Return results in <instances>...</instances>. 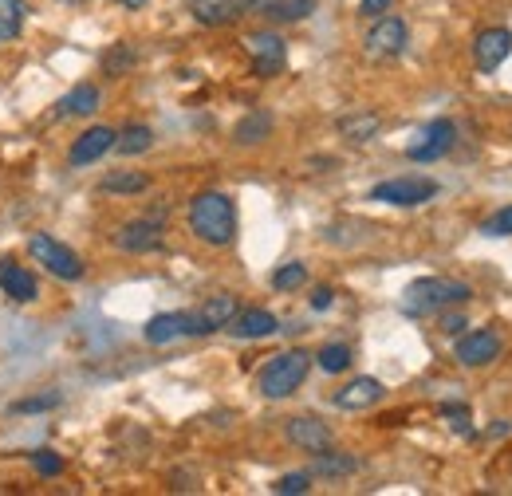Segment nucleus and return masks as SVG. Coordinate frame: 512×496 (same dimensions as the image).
Listing matches in <instances>:
<instances>
[{"label":"nucleus","instance_id":"obj_33","mask_svg":"<svg viewBox=\"0 0 512 496\" xmlns=\"http://www.w3.org/2000/svg\"><path fill=\"white\" fill-rule=\"evenodd\" d=\"M312 489V473H284L276 485H272V493L280 496H300Z\"/></svg>","mask_w":512,"mask_h":496},{"label":"nucleus","instance_id":"obj_32","mask_svg":"<svg viewBox=\"0 0 512 496\" xmlns=\"http://www.w3.org/2000/svg\"><path fill=\"white\" fill-rule=\"evenodd\" d=\"M28 461H32V469H36L40 477H60V473H64V457L52 453V449H32Z\"/></svg>","mask_w":512,"mask_h":496},{"label":"nucleus","instance_id":"obj_41","mask_svg":"<svg viewBox=\"0 0 512 496\" xmlns=\"http://www.w3.org/2000/svg\"><path fill=\"white\" fill-rule=\"evenodd\" d=\"M60 4H87V0H60Z\"/></svg>","mask_w":512,"mask_h":496},{"label":"nucleus","instance_id":"obj_40","mask_svg":"<svg viewBox=\"0 0 512 496\" xmlns=\"http://www.w3.org/2000/svg\"><path fill=\"white\" fill-rule=\"evenodd\" d=\"M115 4H123V8H142L146 0H115Z\"/></svg>","mask_w":512,"mask_h":496},{"label":"nucleus","instance_id":"obj_30","mask_svg":"<svg viewBox=\"0 0 512 496\" xmlns=\"http://www.w3.org/2000/svg\"><path fill=\"white\" fill-rule=\"evenodd\" d=\"M56 406H60V394L44 390V394H32V398H16L8 406V414H44V410H56Z\"/></svg>","mask_w":512,"mask_h":496},{"label":"nucleus","instance_id":"obj_23","mask_svg":"<svg viewBox=\"0 0 512 496\" xmlns=\"http://www.w3.org/2000/svg\"><path fill=\"white\" fill-rule=\"evenodd\" d=\"M359 469V461L351 457V453H331V449H323V453H316V461H312V477H351Z\"/></svg>","mask_w":512,"mask_h":496},{"label":"nucleus","instance_id":"obj_9","mask_svg":"<svg viewBox=\"0 0 512 496\" xmlns=\"http://www.w3.org/2000/svg\"><path fill=\"white\" fill-rule=\"evenodd\" d=\"M142 335H146V343L166 347V343H174V339L201 335V327H197V315H193V311H162V315H154V319L142 327Z\"/></svg>","mask_w":512,"mask_h":496},{"label":"nucleus","instance_id":"obj_6","mask_svg":"<svg viewBox=\"0 0 512 496\" xmlns=\"http://www.w3.org/2000/svg\"><path fill=\"white\" fill-rule=\"evenodd\" d=\"M245 48H249V60H253V71L260 79H272L288 67V44L280 32H253L245 40Z\"/></svg>","mask_w":512,"mask_h":496},{"label":"nucleus","instance_id":"obj_25","mask_svg":"<svg viewBox=\"0 0 512 496\" xmlns=\"http://www.w3.org/2000/svg\"><path fill=\"white\" fill-rule=\"evenodd\" d=\"M154 146V130L142 123H130L119 130V138H115V150L119 154H127V158H134V154H146Z\"/></svg>","mask_w":512,"mask_h":496},{"label":"nucleus","instance_id":"obj_5","mask_svg":"<svg viewBox=\"0 0 512 496\" xmlns=\"http://www.w3.org/2000/svg\"><path fill=\"white\" fill-rule=\"evenodd\" d=\"M430 197H438V182L434 178H422V174H402V178H390L371 189V201H383V205H398V209H414V205H426Z\"/></svg>","mask_w":512,"mask_h":496},{"label":"nucleus","instance_id":"obj_38","mask_svg":"<svg viewBox=\"0 0 512 496\" xmlns=\"http://www.w3.org/2000/svg\"><path fill=\"white\" fill-rule=\"evenodd\" d=\"M469 406L465 402H442V418H465Z\"/></svg>","mask_w":512,"mask_h":496},{"label":"nucleus","instance_id":"obj_8","mask_svg":"<svg viewBox=\"0 0 512 496\" xmlns=\"http://www.w3.org/2000/svg\"><path fill=\"white\" fill-rule=\"evenodd\" d=\"M453 142H457V126L449 123V119H434L418 134V142L406 146V158L410 162H438V158H446L449 150H453Z\"/></svg>","mask_w":512,"mask_h":496},{"label":"nucleus","instance_id":"obj_28","mask_svg":"<svg viewBox=\"0 0 512 496\" xmlns=\"http://www.w3.org/2000/svg\"><path fill=\"white\" fill-rule=\"evenodd\" d=\"M304 284H308V268H304L300 260L280 264V268L272 272V288H276V292H296V288H304Z\"/></svg>","mask_w":512,"mask_h":496},{"label":"nucleus","instance_id":"obj_35","mask_svg":"<svg viewBox=\"0 0 512 496\" xmlns=\"http://www.w3.org/2000/svg\"><path fill=\"white\" fill-rule=\"evenodd\" d=\"M438 327H442V331H446V335H461V331H465V327H469V319H465V315H457V311H438Z\"/></svg>","mask_w":512,"mask_h":496},{"label":"nucleus","instance_id":"obj_24","mask_svg":"<svg viewBox=\"0 0 512 496\" xmlns=\"http://www.w3.org/2000/svg\"><path fill=\"white\" fill-rule=\"evenodd\" d=\"M150 189V178L142 170H111L103 182H99V193H119V197H130V193H146Z\"/></svg>","mask_w":512,"mask_h":496},{"label":"nucleus","instance_id":"obj_31","mask_svg":"<svg viewBox=\"0 0 512 496\" xmlns=\"http://www.w3.org/2000/svg\"><path fill=\"white\" fill-rule=\"evenodd\" d=\"M134 63H138V52H134L130 44H115V48L103 56V71H107V75H127Z\"/></svg>","mask_w":512,"mask_h":496},{"label":"nucleus","instance_id":"obj_16","mask_svg":"<svg viewBox=\"0 0 512 496\" xmlns=\"http://www.w3.org/2000/svg\"><path fill=\"white\" fill-rule=\"evenodd\" d=\"M320 0H253V12L268 24H300L316 12Z\"/></svg>","mask_w":512,"mask_h":496},{"label":"nucleus","instance_id":"obj_19","mask_svg":"<svg viewBox=\"0 0 512 496\" xmlns=\"http://www.w3.org/2000/svg\"><path fill=\"white\" fill-rule=\"evenodd\" d=\"M276 327H280V319H276L272 311L249 308V311H237V315L229 319V327H225V331H233L237 339H264V335H272Z\"/></svg>","mask_w":512,"mask_h":496},{"label":"nucleus","instance_id":"obj_37","mask_svg":"<svg viewBox=\"0 0 512 496\" xmlns=\"http://www.w3.org/2000/svg\"><path fill=\"white\" fill-rule=\"evenodd\" d=\"M331 300H335V292H331V288H316V292H312V308L316 311H327L331 308Z\"/></svg>","mask_w":512,"mask_h":496},{"label":"nucleus","instance_id":"obj_18","mask_svg":"<svg viewBox=\"0 0 512 496\" xmlns=\"http://www.w3.org/2000/svg\"><path fill=\"white\" fill-rule=\"evenodd\" d=\"M383 382L379 378H355L347 382L339 394H335V406L339 410H371L375 402H383Z\"/></svg>","mask_w":512,"mask_h":496},{"label":"nucleus","instance_id":"obj_13","mask_svg":"<svg viewBox=\"0 0 512 496\" xmlns=\"http://www.w3.org/2000/svg\"><path fill=\"white\" fill-rule=\"evenodd\" d=\"M115 138H119V130H111V126H91V130H83V134L71 142L67 162H71V166H91V162H99L107 150H115Z\"/></svg>","mask_w":512,"mask_h":496},{"label":"nucleus","instance_id":"obj_21","mask_svg":"<svg viewBox=\"0 0 512 496\" xmlns=\"http://www.w3.org/2000/svg\"><path fill=\"white\" fill-rule=\"evenodd\" d=\"M197 315V327H201V335H209V331H221V327H229V319L237 315V296H229V292H221V296H209L201 308L193 311Z\"/></svg>","mask_w":512,"mask_h":496},{"label":"nucleus","instance_id":"obj_29","mask_svg":"<svg viewBox=\"0 0 512 496\" xmlns=\"http://www.w3.org/2000/svg\"><path fill=\"white\" fill-rule=\"evenodd\" d=\"M316 363H320V371H327V374H343L351 367V347H347V343H327L320 355H316Z\"/></svg>","mask_w":512,"mask_h":496},{"label":"nucleus","instance_id":"obj_34","mask_svg":"<svg viewBox=\"0 0 512 496\" xmlns=\"http://www.w3.org/2000/svg\"><path fill=\"white\" fill-rule=\"evenodd\" d=\"M481 233H485V237H512V205L497 209V213L481 225Z\"/></svg>","mask_w":512,"mask_h":496},{"label":"nucleus","instance_id":"obj_14","mask_svg":"<svg viewBox=\"0 0 512 496\" xmlns=\"http://www.w3.org/2000/svg\"><path fill=\"white\" fill-rule=\"evenodd\" d=\"M512 56V32L509 28H485L473 44V60L481 71H497Z\"/></svg>","mask_w":512,"mask_h":496},{"label":"nucleus","instance_id":"obj_20","mask_svg":"<svg viewBox=\"0 0 512 496\" xmlns=\"http://www.w3.org/2000/svg\"><path fill=\"white\" fill-rule=\"evenodd\" d=\"M99 103H103L99 87H95V83H79V87H71L64 99L56 103V119H79V115H95V111H99Z\"/></svg>","mask_w":512,"mask_h":496},{"label":"nucleus","instance_id":"obj_15","mask_svg":"<svg viewBox=\"0 0 512 496\" xmlns=\"http://www.w3.org/2000/svg\"><path fill=\"white\" fill-rule=\"evenodd\" d=\"M0 292L12 300V304H32L40 296V284L28 268H20L16 260H0Z\"/></svg>","mask_w":512,"mask_h":496},{"label":"nucleus","instance_id":"obj_11","mask_svg":"<svg viewBox=\"0 0 512 496\" xmlns=\"http://www.w3.org/2000/svg\"><path fill=\"white\" fill-rule=\"evenodd\" d=\"M406 40H410L406 20H398V16H379L375 28L367 32V52L379 56V60H390V56H402V52H406Z\"/></svg>","mask_w":512,"mask_h":496},{"label":"nucleus","instance_id":"obj_17","mask_svg":"<svg viewBox=\"0 0 512 496\" xmlns=\"http://www.w3.org/2000/svg\"><path fill=\"white\" fill-rule=\"evenodd\" d=\"M288 441L296 445V449H304V453H323V449H331V430L323 426L320 418H292L288 422Z\"/></svg>","mask_w":512,"mask_h":496},{"label":"nucleus","instance_id":"obj_7","mask_svg":"<svg viewBox=\"0 0 512 496\" xmlns=\"http://www.w3.org/2000/svg\"><path fill=\"white\" fill-rule=\"evenodd\" d=\"M162 233H166L162 213H146V217L127 221V225L115 233V245L123 248V252H134V256H142V252H158V248H162Z\"/></svg>","mask_w":512,"mask_h":496},{"label":"nucleus","instance_id":"obj_36","mask_svg":"<svg viewBox=\"0 0 512 496\" xmlns=\"http://www.w3.org/2000/svg\"><path fill=\"white\" fill-rule=\"evenodd\" d=\"M390 4H394V0H359V12H363V16H383Z\"/></svg>","mask_w":512,"mask_h":496},{"label":"nucleus","instance_id":"obj_4","mask_svg":"<svg viewBox=\"0 0 512 496\" xmlns=\"http://www.w3.org/2000/svg\"><path fill=\"white\" fill-rule=\"evenodd\" d=\"M28 256L36 260V264H44V272H52L56 280H64V284H75V280H83V260H79V252H71L64 241H56V237H48V233H36V237H28Z\"/></svg>","mask_w":512,"mask_h":496},{"label":"nucleus","instance_id":"obj_39","mask_svg":"<svg viewBox=\"0 0 512 496\" xmlns=\"http://www.w3.org/2000/svg\"><path fill=\"white\" fill-rule=\"evenodd\" d=\"M509 430H512L509 422H497V426H493V437H505V434H509Z\"/></svg>","mask_w":512,"mask_h":496},{"label":"nucleus","instance_id":"obj_1","mask_svg":"<svg viewBox=\"0 0 512 496\" xmlns=\"http://www.w3.org/2000/svg\"><path fill=\"white\" fill-rule=\"evenodd\" d=\"M190 229L197 241H205L213 248L233 245V237H237V205L217 189L197 193L190 201Z\"/></svg>","mask_w":512,"mask_h":496},{"label":"nucleus","instance_id":"obj_12","mask_svg":"<svg viewBox=\"0 0 512 496\" xmlns=\"http://www.w3.org/2000/svg\"><path fill=\"white\" fill-rule=\"evenodd\" d=\"M190 16L205 28H225V24H237L241 16L253 12V0H190L186 4Z\"/></svg>","mask_w":512,"mask_h":496},{"label":"nucleus","instance_id":"obj_26","mask_svg":"<svg viewBox=\"0 0 512 496\" xmlns=\"http://www.w3.org/2000/svg\"><path fill=\"white\" fill-rule=\"evenodd\" d=\"M379 115H347V119H339V134L347 138V142H371L375 134H379Z\"/></svg>","mask_w":512,"mask_h":496},{"label":"nucleus","instance_id":"obj_3","mask_svg":"<svg viewBox=\"0 0 512 496\" xmlns=\"http://www.w3.org/2000/svg\"><path fill=\"white\" fill-rule=\"evenodd\" d=\"M308 371H312V355L308 351H284V355L268 359V367L260 371L256 386H260L264 398L280 402V398H288V394H296L304 386Z\"/></svg>","mask_w":512,"mask_h":496},{"label":"nucleus","instance_id":"obj_22","mask_svg":"<svg viewBox=\"0 0 512 496\" xmlns=\"http://www.w3.org/2000/svg\"><path fill=\"white\" fill-rule=\"evenodd\" d=\"M272 134V115L268 111H249L241 123L233 126V142L237 146H260Z\"/></svg>","mask_w":512,"mask_h":496},{"label":"nucleus","instance_id":"obj_27","mask_svg":"<svg viewBox=\"0 0 512 496\" xmlns=\"http://www.w3.org/2000/svg\"><path fill=\"white\" fill-rule=\"evenodd\" d=\"M24 16H28L24 0H0V44H8V40H16V36H20Z\"/></svg>","mask_w":512,"mask_h":496},{"label":"nucleus","instance_id":"obj_2","mask_svg":"<svg viewBox=\"0 0 512 496\" xmlns=\"http://www.w3.org/2000/svg\"><path fill=\"white\" fill-rule=\"evenodd\" d=\"M473 296L469 284L461 280H446V276H426V280H414L406 292H402V315L410 319H422V315H438L442 308H457Z\"/></svg>","mask_w":512,"mask_h":496},{"label":"nucleus","instance_id":"obj_10","mask_svg":"<svg viewBox=\"0 0 512 496\" xmlns=\"http://www.w3.org/2000/svg\"><path fill=\"white\" fill-rule=\"evenodd\" d=\"M453 355H457L461 367H489V363L501 359V335H497V331H469V335H457Z\"/></svg>","mask_w":512,"mask_h":496}]
</instances>
